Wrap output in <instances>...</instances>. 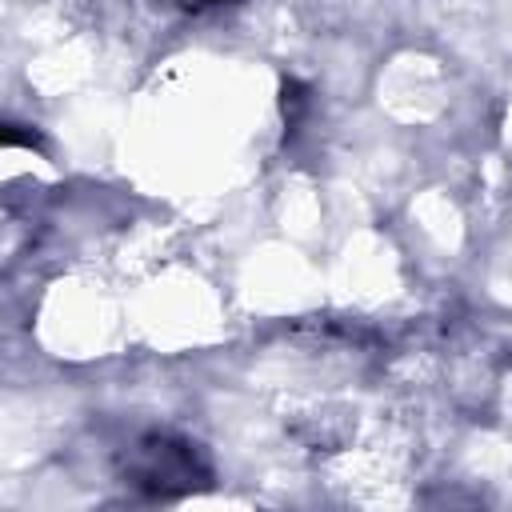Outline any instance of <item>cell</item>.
I'll return each mask as SVG.
<instances>
[{
	"label": "cell",
	"instance_id": "cell-1",
	"mask_svg": "<svg viewBox=\"0 0 512 512\" xmlns=\"http://www.w3.org/2000/svg\"><path fill=\"white\" fill-rule=\"evenodd\" d=\"M140 484H148L156 496H172V492H188L196 484V452L184 440H168V436H152L140 448V468H136Z\"/></svg>",
	"mask_w": 512,
	"mask_h": 512
}]
</instances>
